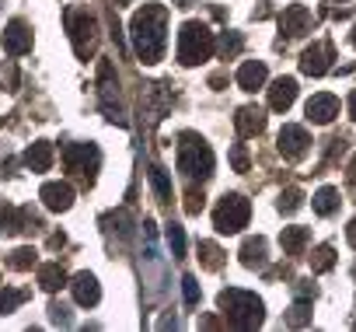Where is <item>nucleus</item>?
<instances>
[{
  "instance_id": "1",
  "label": "nucleus",
  "mask_w": 356,
  "mask_h": 332,
  "mask_svg": "<svg viewBox=\"0 0 356 332\" xmlns=\"http://www.w3.org/2000/svg\"><path fill=\"white\" fill-rule=\"evenodd\" d=\"M129 35H133L136 56L143 63H157L164 56V46H168V11L161 4H143L133 15Z\"/></svg>"
},
{
  "instance_id": "2",
  "label": "nucleus",
  "mask_w": 356,
  "mask_h": 332,
  "mask_svg": "<svg viewBox=\"0 0 356 332\" xmlns=\"http://www.w3.org/2000/svg\"><path fill=\"white\" fill-rule=\"evenodd\" d=\"M220 308H224V315H227V322L234 325V329H259L262 325V301L255 297V294H248V290H224L220 294Z\"/></svg>"
},
{
  "instance_id": "3",
  "label": "nucleus",
  "mask_w": 356,
  "mask_h": 332,
  "mask_svg": "<svg viewBox=\"0 0 356 332\" xmlns=\"http://www.w3.org/2000/svg\"><path fill=\"white\" fill-rule=\"evenodd\" d=\"M178 172H186L189 179H210L213 175V150L196 133H186L182 143H178Z\"/></svg>"
},
{
  "instance_id": "4",
  "label": "nucleus",
  "mask_w": 356,
  "mask_h": 332,
  "mask_svg": "<svg viewBox=\"0 0 356 332\" xmlns=\"http://www.w3.org/2000/svg\"><path fill=\"white\" fill-rule=\"evenodd\" d=\"M210 53H213V32L200 22L182 25V32H178V60L186 67H196V63L210 60Z\"/></svg>"
},
{
  "instance_id": "5",
  "label": "nucleus",
  "mask_w": 356,
  "mask_h": 332,
  "mask_svg": "<svg viewBox=\"0 0 356 332\" xmlns=\"http://www.w3.org/2000/svg\"><path fill=\"white\" fill-rule=\"evenodd\" d=\"M248 217H252V207H248V200L245 196H224L220 203H217V210H213V224H217V231L220 235H238L245 224H248Z\"/></svg>"
},
{
  "instance_id": "6",
  "label": "nucleus",
  "mask_w": 356,
  "mask_h": 332,
  "mask_svg": "<svg viewBox=\"0 0 356 332\" xmlns=\"http://www.w3.org/2000/svg\"><path fill=\"white\" fill-rule=\"evenodd\" d=\"M63 161H67V172H74L77 179H84V182L91 186V182H95V172H98L102 154H98L95 143H70V147L63 150Z\"/></svg>"
},
{
  "instance_id": "7",
  "label": "nucleus",
  "mask_w": 356,
  "mask_h": 332,
  "mask_svg": "<svg viewBox=\"0 0 356 332\" xmlns=\"http://www.w3.org/2000/svg\"><path fill=\"white\" fill-rule=\"evenodd\" d=\"M67 29H70V39H74V49L77 56H91L95 49V32H98V22L88 15V11H70L67 15Z\"/></svg>"
},
{
  "instance_id": "8",
  "label": "nucleus",
  "mask_w": 356,
  "mask_h": 332,
  "mask_svg": "<svg viewBox=\"0 0 356 332\" xmlns=\"http://www.w3.org/2000/svg\"><path fill=\"white\" fill-rule=\"evenodd\" d=\"M98 95H102V109H105V119H112V122H126L122 119V105H119V84H115V77H112V63L108 60H102V67H98Z\"/></svg>"
},
{
  "instance_id": "9",
  "label": "nucleus",
  "mask_w": 356,
  "mask_h": 332,
  "mask_svg": "<svg viewBox=\"0 0 356 332\" xmlns=\"http://www.w3.org/2000/svg\"><path fill=\"white\" fill-rule=\"evenodd\" d=\"M32 228H39V221L29 210H18L11 203L0 207V235H18V231H32Z\"/></svg>"
},
{
  "instance_id": "10",
  "label": "nucleus",
  "mask_w": 356,
  "mask_h": 332,
  "mask_svg": "<svg viewBox=\"0 0 356 332\" xmlns=\"http://www.w3.org/2000/svg\"><path fill=\"white\" fill-rule=\"evenodd\" d=\"M70 290H74V301H77L81 308H95V304L102 301V287H98V280H95L91 273H77L74 283H70Z\"/></svg>"
},
{
  "instance_id": "11",
  "label": "nucleus",
  "mask_w": 356,
  "mask_h": 332,
  "mask_svg": "<svg viewBox=\"0 0 356 332\" xmlns=\"http://www.w3.org/2000/svg\"><path fill=\"white\" fill-rule=\"evenodd\" d=\"M4 49L11 53V56H22V53H29L32 49V29L25 25V22H11L8 25V32H4Z\"/></svg>"
},
{
  "instance_id": "12",
  "label": "nucleus",
  "mask_w": 356,
  "mask_h": 332,
  "mask_svg": "<svg viewBox=\"0 0 356 332\" xmlns=\"http://www.w3.org/2000/svg\"><path fill=\"white\" fill-rule=\"evenodd\" d=\"M328 56H332V46H328V42H314L311 49H304L300 70L311 74V77H321V74L328 70Z\"/></svg>"
},
{
  "instance_id": "13",
  "label": "nucleus",
  "mask_w": 356,
  "mask_h": 332,
  "mask_svg": "<svg viewBox=\"0 0 356 332\" xmlns=\"http://www.w3.org/2000/svg\"><path fill=\"white\" fill-rule=\"evenodd\" d=\"M39 196H42V203H46L49 210H56V214L70 210V203H74V189H70L67 182H46Z\"/></svg>"
},
{
  "instance_id": "14",
  "label": "nucleus",
  "mask_w": 356,
  "mask_h": 332,
  "mask_svg": "<svg viewBox=\"0 0 356 332\" xmlns=\"http://www.w3.org/2000/svg\"><path fill=\"white\" fill-rule=\"evenodd\" d=\"M339 116V98L335 95H314L307 102V119L311 122H332Z\"/></svg>"
},
{
  "instance_id": "15",
  "label": "nucleus",
  "mask_w": 356,
  "mask_h": 332,
  "mask_svg": "<svg viewBox=\"0 0 356 332\" xmlns=\"http://www.w3.org/2000/svg\"><path fill=\"white\" fill-rule=\"evenodd\" d=\"M307 133L300 129V126H283L280 129V150H283V157H300L304 150H307Z\"/></svg>"
},
{
  "instance_id": "16",
  "label": "nucleus",
  "mask_w": 356,
  "mask_h": 332,
  "mask_svg": "<svg viewBox=\"0 0 356 332\" xmlns=\"http://www.w3.org/2000/svg\"><path fill=\"white\" fill-rule=\"evenodd\" d=\"M293 98H297V81H293V77H280V81L269 88V105H273L276 112H286V109L293 105Z\"/></svg>"
},
{
  "instance_id": "17",
  "label": "nucleus",
  "mask_w": 356,
  "mask_h": 332,
  "mask_svg": "<svg viewBox=\"0 0 356 332\" xmlns=\"http://www.w3.org/2000/svg\"><path fill=\"white\" fill-rule=\"evenodd\" d=\"M307 25H311V15H307V8H300V4L286 8L283 18H280V29H283L286 35H304Z\"/></svg>"
},
{
  "instance_id": "18",
  "label": "nucleus",
  "mask_w": 356,
  "mask_h": 332,
  "mask_svg": "<svg viewBox=\"0 0 356 332\" xmlns=\"http://www.w3.org/2000/svg\"><path fill=\"white\" fill-rule=\"evenodd\" d=\"M25 164H29L32 172H49V164H53V143L35 140V143L25 150Z\"/></svg>"
},
{
  "instance_id": "19",
  "label": "nucleus",
  "mask_w": 356,
  "mask_h": 332,
  "mask_svg": "<svg viewBox=\"0 0 356 332\" xmlns=\"http://www.w3.org/2000/svg\"><path fill=\"white\" fill-rule=\"evenodd\" d=\"M238 84H241L245 91H259V88L266 84V63H259V60H248V63L238 70Z\"/></svg>"
},
{
  "instance_id": "20",
  "label": "nucleus",
  "mask_w": 356,
  "mask_h": 332,
  "mask_svg": "<svg viewBox=\"0 0 356 332\" xmlns=\"http://www.w3.org/2000/svg\"><path fill=\"white\" fill-rule=\"evenodd\" d=\"M234 122H238V133H241V136H255V133H262L266 116H262V109H252V105H248V109H241V112H238V119H234Z\"/></svg>"
},
{
  "instance_id": "21",
  "label": "nucleus",
  "mask_w": 356,
  "mask_h": 332,
  "mask_svg": "<svg viewBox=\"0 0 356 332\" xmlns=\"http://www.w3.org/2000/svg\"><path fill=\"white\" fill-rule=\"evenodd\" d=\"M307 238H311V231H307V228H283L280 245H283V252H286V255H300V252H304V245H307Z\"/></svg>"
},
{
  "instance_id": "22",
  "label": "nucleus",
  "mask_w": 356,
  "mask_h": 332,
  "mask_svg": "<svg viewBox=\"0 0 356 332\" xmlns=\"http://www.w3.org/2000/svg\"><path fill=\"white\" fill-rule=\"evenodd\" d=\"M241 262L252 269V266H262L266 262V238H248L241 245Z\"/></svg>"
},
{
  "instance_id": "23",
  "label": "nucleus",
  "mask_w": 356,
  "mask_h": 332,
  "mask_svg": "<svg viewBox=\"0 0 356 332\" xmlns=\"http://www.w3.org/2000/svg\"><path fill=\"white\" fill-rule=\"evenodd\" d=\"M39 283H42V290H60L67 283V273L60 269V262H49L39 269Z\"/></svg>"
},
{
  "instance_id": "24",
  "label": "nucleus",
  "mask_w": 356,
  "mask_h": 332,
  "mask_svg": "<svg viewBox=\"0 0 356 332\" xmlns=\"http://www.w3.org/2000/svg\"><path fill=\"white\" fill-rule=\"evenodd\" d=\"M311 203H314V210L325 217V214H332V210L339 207V193H335V189H318V196H314Z\"/></svg>"
},
{
  "instance_id": "25",
  "label": "nucleus",
  "mask_w": 356,
  "mask_h": 332,
  "mask_svg": "<svg viewBox=\"0 0 356 332\" xmlns=\"http://www.w3.org/2000/svg\"><path fill=\"white\" fill-rule=\"evenodd\" d=\"M332 266H335V252H332L328 245L314 248V255H311V269H314V273H325V269H332Z\"/></svg>"
},
{
  "instance_id": "26",
  "label": "nucleus",
  "mask_w": 356,
  "mask_h": 332,
  "mask_svg": "<svg viewBox=\"0 0 356 332\" xmlns=\"http://www.w3.org/2000/svg\"><path fill=\"white\" fill-rule=\"evenodd\" d=\"M150 182H154V189H157V196L164 200V203H171V182H168V175H164V168H150Z\"/></svg>"
},
{
  "instance_id": "27",
  "label": "nucleus",
  "mask_w": 356,
  "mask_h": 332,
  "mask_svg": "<svg viewBox=\"0 0 356 332\" xmlns=\"http://www.w3.org/2000/svg\"><path fill=\"white\" fill-rule=\"evenodd\" d=\"M25 301V290H0V315H11Z\"/></svg>"
},
{
  "instance_id": "28",
  "label": "nucleus",
  "mask_w": 356,
  "mask_h": 332,
  "mask_svg": "<svg viewBox=\"0 0 356 332\" xmlns=\"http://www.w3.org/2000/svg\"><path fill=\"white\" fill-rule=\"evenodd\" d=\"M8 266H11V269H32V266H35V252H32V248H18V252H11Z\"/></svg>"
},
{
  "instance_id": "29",
  "label": "nucleus",
  "mask_w": 356,
  "mask_h": 332,
  "mask_svg": "<svg viewBox=\"0 0 356 332\" xmlns=\"http://www.w3.org/2000/svg\"><path fill=\"white\" fill-rule=\"evenodd\" d=\"M168 245H171V252H175L178 259L186 255V235H182V228H178V224L168 228Z\"/></svg>"
},
{
  "instance_id": "30",
  "label": "nucleus",
  "mask_w": 356,
  "mask_h": 332,
  "mask_svg": "<svg viewBox=\"0 0 356 332\" xmlns=\"http://www.w3.org/2000/svg\"><path fill=\"white\" fill-rule=\"evenodd\" d=\"M300 200H304L300 189H286V193H280V210H283V214H293V210L300 207Z\"/></svg>"
},
{
  "instance_id": "31",
  "label": "nucleus",
  "mask_w": 356,
  "mask_h": 332,
  "mask_svg": "<svg viewBox=\"0 0 356 332\" xmlns=\"http://www.w3.org/2000/svg\"><path fill=\"white\" fill-rule=\"evenodd\" d=\"M200 252H203V262H207V269H217V266H220V248H217V245L203 242V245H200Z\"/></svg>"
},
{
  "instance_id": "32",
  "label": "nucleus",
  "mask_w": 356,
  "mask_h": 332,
  "mask_svg": "<svg viewBox=\"0 0 356 332\" xmlns=\"http://www.w3.org/2000/svg\"><path fill=\"white\" fill-rule=\"evenodd\" d=\"M182 290H186V304H196V301H200V283H196V276H186V280H182Z\"/></svg>"
},
{
  "instance_id": "33",
  "label": "nucleus",
  "mask_w": 356,
  "mask_h": 332,
  "mask_svg": "<svg viewBox=\"0 0 356 332\" xmlns=\"http://www.w3.org/2000/svg\"><path fill=\"white\" fill-rule=\"evenodd\" d=\"M231 164H234L238 172H248V150H245L241 143H238V147L231 150Z\"/></svg>"
},
{
  "instance_id": "34",
  "label": "nucleus",
  "mask_w": 356,
  "mask_h": 332,
  "mask_svg": "<svg viewBox=\"0 0 356 332\" xmlns=\"http://www.w3.org/2000/svg\"><path fill=\"white\" fill-rule=\"evenodd\" d=\"M186 210H189V214H200V210H203V193H189V196H186Z\"/></svg>"
},
{
  "instance_id": "35",
  "label": "nucleus",
  "mask_w": 356,
  "mask_h": 332,
  "mask_svg": "<svg viewBox=\"0 0 356 332\" xmlns=\"http://www.w3.org/2000/svg\"><path fill=\"white\" fill-rule=\"evenodd\" d=\"M220 49H224V56H234V53L241 49V39H238V35H231V39L224 35V46H220Z\"/></svg>"
},
{
  "instance_id": "36",
  "label": "nucleus",
  "mask_w": 356,
  "mask_h": 332,
  "mask_svg": "<svg viewBox=\"0 0 356 332\" xmlns=\"http://www.w3.org/2000/svg\"><path fill=\"white\" fill-rule=\"evenodd\" d=\"M307 322V304H293V315H290V325H304Z\"/></svg>"
},
{
  "instance_id": "37",
  "label": "nucleus",
  "mask_w": 356,
  "mask_h": 332,
  "mask_svg": "<svg viewBox=\"0 0 356 332\" xmlns=\"http://www.w3.org/2000/svg\"><path fill=\"white\" fill-rule=\"evenodd\" d=\"M346 238H349V245H356V221L349 224V231H346Z\"/></svg>"
},
{
  "instance_id": "38",
  "label": "nucleus",
  "mask_w": 356,
  "mask_h": 332,
  "mask_svg": "<svg viewBox=\"0 0 356 332\" xmlns=\"http://www.w3.org/2000/svg\"><path fill=\"white\" fill-rule=\"evenodd\" d=\"M349 186H356V161L349 164Z\"/></svg>"
},
{
  "instance_id": "39",
  "label": "nucleus",
  "mask_w": 356,
  "mask_h": 332,
  "mask_svg": "<svg viewBox=\"0 0 356 332\" xmlns=\"http://www.w3.org/2000/svg\"><path fill=\"white\" fill-rule=\"evenodd\" d=\"M349 109H353V119H356V91H353V98H349Z\"/></svg>"
},
{
  "instance_id": "40",
  "label": "nucleus",
  "mask_w": 356,
  "mask_h": 332,
  "mask_svg": "<svg viewBox=\"0 0 356 332\" xmlns=\"http://www.w3.org/2000/svg\"><path fill=\"white\" fill-rule=\"evenodd\" d=\"M115 4H129V0H115Z\"/></svg>"
}]
</instances>
